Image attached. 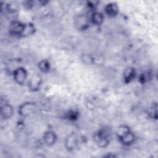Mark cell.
<instances>
[{
    "instance_id": "cell-16",
    "label": "cell",
    "mask_w": 158,
    "mask_h": 158,
    "mask_svg": "<svg viewBox=\"0 0 158 158\" xmlns=\"http://www.w3.org/2000/svg\"><path fill=\"white\" fill-rule=\"evenodd\" d=\"M40 70L43 73H48L51 69L49 62L46 59H43L38 64Z\"/></svg>"
},
{
    "instance_id": "cell-12",
    "label": "cell",
    "mask_w": 158,
    "mask_h": 158,
    "mask_svg": "<svg viewBox=\"0 0 158 158\" xmlns=\"http://www.w3.org/2000/svg\"><path fill=\"white\" fill-rule=\"evenodd\" d=\"M91 23L95 25H101L104 22V15L102 13L94 11L89 16Z\"/></svg>"
},
{
    "instance_id": "cell-10",
    "label": "cell",
    "mask_w": 158,
    "mask_h": 158,
    "mask_svg": "<svg viewBox=\"0 0 158 158\" xmlns=\"http://www.w3.org/2000/svg\"><path fill=\"white\" fill-rule=\"evenodd\" d=\"M104 11L107 16L110 17H114L118 12V7L115 2H110L105 6Z\"/></svg>"
},
{
    "instance_id": "cell-9",
    "label": "cell",
    "mask_w": 158,
    "mask_h": 158,
    "mask_svg": "<svg viewBox=\"0 0 158 158\" xmlns=\"http://www.w3.org/2000/svg\"><path fill=\"white\" fill-rule=\"evenodd\" d=\"M136 76V72L133 67H128L127 68L125 71L123 72V81L125 83L128 84L131 82Z\"/></svg>"
},
{
    "instance_id": "cell-13",
    "label": "cell",
    "mask_w": 158,
    "mask_h": 158,
    "mask_svg": "<svg viewBox=\"0 0 158 158\" xmlns=\"http://www.w3.org/2000/svg\"><path fill=\"white\" fill-rule=\"evenodd\" d=\"M135 139H136V137H135V134L130 131L126 135H125L123 137H122V138H120L118 140L123 145L130 146V145L132 144L135 142Z\"/></svg>"
},
{
    "instance_id": "cell-20",
    "label": "cell",
    "mask_w": 158,
    "mask_h": 158,
    "mask_svg": "<svg viewBox=\"0 0 158 158\" xmlns=\"http://www.w3.org/2000/svg\"><path fill=\"white\" fill-rule=\"evenodd\" d=\"M98 3H99V2L97 1H89L87 2V6L89 9H91V10H93L94 12V9L97 7Z\"/></svg>"
},
{
    "instance_id": "cell-8",
    "label": "cell",
    "mask_w": 158,
    "mask_h": 158,
    "mask_svg": "<svg viewBox=\"0 0 158 158\" xmlns=\"http://www.w3.org/2000/svg\"><path fill=\"white\" fill-rule=\"evenodd\" d=\"M57 135L56 133L52 130H48L44 133L43 141L44 144L48 146H52L56 143Z\"/></svg>"
},
{
    "instance_id": "cell-19",
    "label": "cell",
    "mask_w": 158,
    "mask_h": 158,
    "mask_svg": "<svg viewBox=\"0 0 158 158\" xmlns=\"http://www.w3.org/2000/svg\"><path fill=\"white\" fill-rule=\"evenodd\" d=\"M150 111L149 112V116L153 118L156 120L157 118V105L156 103H153L150 108Z\"/></svg>"
},
{
    "instance_id": "cell-6",
    "label": "cell",
    "mask_w": 158,
    "mask_h": 158,
    "mask_svg": "<svg viewBox=\"0 0 158 158\" xmlns=\"http://www.w3.org/2000/svg\"><path fill=\"white\" fill-rule=\"evenodd\" d=\"M24 27L25 23L17 20L12 21L9 27V33L15 36H22Z\"/></svg>"
},
{
    "instance_id": "cell-1",
    "label": "cell",
    "mask_w": 158,
    "mask_h": 158,
    "mask_svg": "<svg viewBox=\"0 0 158 158\" xmlns=\"http://www.w3.org/2000/svg\"><path fill=\"white\" fill-rule=\"evenodd\" d=\"M94 139L98 146L101 148L107 147L111 139L110 131L105 127L98 129L94 135Z\"/></svg>"
},
{
    "instance_id": "cell-2",
    "label": "cell",
    "mask_w": 158,
    "mask_h": 158,
    "mask_svg": "<svg viewBox=\"0 0 158 158\" xmlns=\"http://www.w3.org/2000/svg\"><path fill=\"white\" fill-rule=\"evenodd\" d=\"M73 23L78 30L85 31L89 27L91 23L89 16L85 14H79L75 17Z\"/></svg>"
},
{
    "instance_id": "cell-11",
    "label": "cell",
    "mask_w": 158,
    "mask_h": 158,
    "mask_svg": "<svg viewBox=\"0 0 158 158\" xmlns=\"http://www.w3.org/2000/svg\"><path fill=\"white\" fill-rule=\"evenodd\" d=\"M14 114V109L12 106L9 103H6L1 106V114L2 118L4 119H9L12 117Z\"/></svg>"
},
{
    "instance_id": "cell-5",
    "label": "cell",
    "mask_w": 158,
    "mask_h": 158,
    "mask_svg": "<svg viewBox=\"0 0 158 158\" xmlns=\"http://www.w3.org/2000/svg\"><path fill=\"white\" fill-rule=\"evenodd\" d=\"M64 144L65 148L69 151L75 150L78 144V138L75 133H70L65 139Z\"/></svg>"
},
{
    "instance_id": "cell-21",
    "label": "cell",
    "mask_w": 158,
    "mask_h": 158,
    "mask_svg": "<svg viewBox=\"0 0 158 158\" xmlns=\"http://www.w3.org/2000/svg\"><path fill=\"white\" fill-rule=\"evenodd\" d=\"M34 3L35 2L33 1H23V4L25 8L27 9H31L34 6Z\"/></svg>"
},
{
    "instance_id": "cell-4",
    "label": "cell",
    "mask_w": 158,
    "mask_h": 158,
    "mask_svg": "<svg viewBox=\"0 0 158 158\" xmlns=\"http://www.w3.org/2000/svg\"><path fill=\"white\" fill-rule=\"evenodd\" d=\"M12 73L14 80L19 85L23 84L28 77L27 71L23 67H18L15 68Z\"/></svg>"
},
{
    "instance_id": "cell-17",
    "label": "cell",
    "mask_w": 158,
    "mask_h": 158,
    "mask_svg": "<svg viewBox=\"0 0 158 158\" xmlns=\"http://www.w3.org/2000/svg\"><path fill=\"white\" fill-rule=\"evenodd\" d=\"M80 117V112L77 109H70L68 110L65 114V117L69 120H77Z\"/></svg>"
},
{
    "instance_id": "cell-14",
    "label": "cell",
    "mask_w": 158,
    "mask_h": 158,
    "mask_svg": "<svg viewBox=\"0 0 158 158\" xmlns=\"http://www.w3.org/2000/svg\"><path fill=\"white\" fill-rule=\"evenodd\" d=\"M36 31V28L35 25L31 23H25L24 29L22 35V37H27L33 35Z\"/></svg>"
},
{
    "instance_id": "cell-15",
    "label": "cell",
    "mask_w": 158,
    "mask_h": 158,
    "mask_svg": "<svg viewBox=\"0 0 158 158\" xmlns=\"http://www.w3.org/2000/svg\"><path fill=\"white\" fill-rule=\"evenodd\" d=\"M130 128L128 126L125 125H122L119 126L117 130H116V136L118 139L123 137L125 135H126L130 131Z\"/></svg>"
},
{
    "instance_id": "cell-7",
    "label": "cell",
    "mask_w": 158,
    "mask_h": 158,
    "mask_svg": "<svg viewBox=\"0 0 158 158\" xmlns=\"http://www.w3.org/2000/svg\"><path fill=\"white\" fill-rule=\"evenodd\" d=\"M42 78L38 73L33 74L28 81V88L30 91L35 92L38 91L41 86Z\"/></svg>"
},
{
    "instance_id": "cell-18",
    "label": "cell",
    "mask_w": 158,
    "mask_h": 158,
    "mask_svg": "<svg viewBox=\"0 0 158 158\" xmlns=\"http://www.w3.org/2000/svg\"><path fill=\"white\" fill-rule=\"evenodd\" d=\"M151 78V73L148 72H144L143 73H141L139 77V81L140 83L141 84H144L146 82H148L149 81V80H150Z\"/></svg>"
},
{
    "instance_id": "cell-3",
    "label": "cell",
    "mask_w": 158,
    "mask_h": 158,
    "mask_svg": "<svg viewBox=\"0 0 158 158\" xmlns=\"http://www.w3.org/2000/svg\"><path fill=\"white\" fill-rule=\"evenodd\" d=\"M36 109V104L34 102H25L19 106L18 109L19 115L22 117H27L33 114Z\"/></svg>"
}]
</instances>
